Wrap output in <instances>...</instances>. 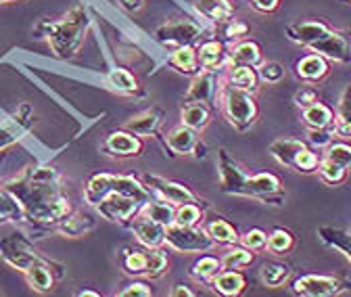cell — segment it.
Listing matches in <instances>:
<instances>
[{
	"instance_id": "29",
	"label": "cell",
	"mask_w": 351,
	"mask_h": 297,
	"mask_svg": "<svg viewBox=\"0 0 351 297\" xmlns=\"http://www.w3.org/2000/svg\"><path fill=\"white\" fill-rule=\"evenodd\" d=\"M318 239L330 247V249H337L339 253L351 262V230H345V228H337V226H320L316 230Z\"/></svg>"
},
{
	"instance_id": "55",
	"label": "cell",
	"mask_w": 351,
	"mask_h": 297,
	"mask_svg": "<svg viewBox=\"0 0 351 297\" xmlns=\"http://www.w3.org/2000/svg\"><path fill=\"white\" fill-rule=\"evenodd\" d=\"M77 295L80 297H99L101 293L99 291H90V289H82V291H77Z\"/></svg>"
},
{
	"instance_id": "39",
	"label": "cell",
	"mask_w": 351,
	"mask_h": 297,
	"mask_svg": "<svg viewBox=\"0 0 351 297\" xmlns=\"http://www.w3.org/2000/svg\"><path fill=\"white\" fill-rule=\"evenodd\" d=\"M29 123H32V119L21 117V115H17L13 121L0 123V151H5L11 145H15L29 130Z\"/></svg>"
},
{
	"instance_id": "44",
	"label": "cell",
	"mask_w": 351,
	"mask_h": 297,
	"mask_svg": "<svg viewBox=\"0 0 351 297\" xmlns=\"http://www.w3.org/2000/svg\"><path fill=\"white\" fill-rule=\"evenodd\" d=\"M203 222V207L201 203H180L176 205V222L182 226H199Z\"/></svg>"
},
{
	"instance_id": "23",
	"label": "cell",
	"mask_w": 351,
	"mask_h": 297,
	"mask_svg": "<svg viewBox=\"0 0 351 297\" xmlns=\"http://www.w3.org/2000/svg\"><path fill=\"white\" fill-rule=\"evenodd\" d=\"M307 149V145L299 139H276L270 143L268 151L270 155L285 167L289 169H295L297 167V159L299 155Z\"/></svg>"
},
{
	"instance_id": "10",
	"label": "cell",
	"mask_w": 351,
	"mask_h": 297,
	"mask_svg": "<svg viewBox=\"0 0 351 297\" xmlns=\"http://www.w3.org/2000/svg\"><path fill=\"white\" fill-rule=\"evenodd\" d=\"M143 182L151 189L155 199H163L171 205H180V203H203L199 195L184 182L178 180H169L157 174H145Z\"/></svg>"
},
{
	"instance_id": "25",
	"label": "cell",
	"mask_w": 351,
	"mask_h": 297,
	"mask_svg": "<svg viewBox=\"0 0 351 297\" xmlns=\"http://www.w3.org/2000/svg\"><path fill=\"white\" fill-rule=\"evenodd\" d=\"M261 63H263V53L255 40H241L228 51V67H234V65L259 67Z\"/></svg>"
},
{
	"instance_id": "35",
	"label": "cell",
	"mask_w": 351,
	"mask_h": 297,
	"mask_svg": "<svg viewBox=\"0 0 351 297\" xmlns=\"http://www.w3.org/2000/svg\"><path fill=\"white\" fill-rule=\"evenodd\" d=\"M107 78H109V82H111V86H113L117 93H121V95H128V97H138V95H143L141 84H138L136 75L132 73V71H128V69H123V67H113V69H109Z\"/></svg>"
},
{
	"instance_id": "21",
	"label": "cell",
	"mask_w": 351,
	"mask_h": 297,
	"mask_svg": "<svg viewBox=\"0 0 351 297\" xmlns=\"http://www.w3.org/2000/svg\"><path fill=\"white\" fill-rule=\"evenodd\" d=\"M128 228L134 233L136 241L145 247H165V226H161L141 214L130 222Z\"/></svg>"
},
{
	"instance_id": "22",
	"label": "cell",
	"mask_w": 351,
	"mask_h": 297,
	"mask_svg": "<svg viewBox=\"0 0 351 297\" xmlns=\"http://www.w3.org/2000/svg\"><path fill=\"white\" fill-rule=\"evenodd\" d=\"M330 71V61L318 53H310L301 57L297 63H295V73L299 80L307 82V84H316L320 80H324Z\"/></svg>"
},
{
	"instance_id": "33",
	"label": "cell",
	"mask_w": 351,
	"mask_h": 297,
	"mask_svg": "<svg viewBox=\"0 0 351 297\" xmlns=\"http://www.w3.org/2000/svg\"><path fill=\"white\" fill-rule=\"evenodd\" d=\"M141 216H145V218H149V220H153V222H157V224L167 228V226H171L176 222V205H171V203H167L163 199H155L153 197L149 203L143 205Z\"/></svg>"
},
{
	"instance_id": "49",
	"label": "cell",
	"mask_w": 351,
	"mask_h": 297,
	"mask_svg": "<svg viewBox=\"0 0 351 297\" xmlns=\"http://www.w3.org/2000/svg\"><path fill=\"white\" fill-rule=\"evenodd\" d=\"M119 297H151L153 295V289L149 283L145 281H132L130 285H125L119 293Z\"/></svg>"
},
{
	"instance_id": "18",
	"label": "cell",
	"mask_w": 351,
	"mask_h": 297,
	"mask_svg": "<svg viewBox=\"0 0 351 297\" xmlns=\"http://www.w3.org/2000/svg\"><path fill=\"white\" fill-rule=\"evenodd\" d=\"M151 264V247H123L119 253V266L128 276H145L149 274Z\"/></svg>"
},
{
	"instance_id": "5",
	"label": "cell",
	"mask_w": 351,
	"mask_h": 297,
	"mask_svg": "<svg viewBox=\"0 0 351 297\" xmlns=\"http://www.w3.org/2000/svg\"><path fill=\"white\" fill-rule=\"evenodd\" d=\"M217 105H219V111H222L224 117L228 119V123L239 132H247L259 117V107L255 103V95L234 88L226 80L222 84V88H219Z\"/></svg>"
},
{
	"instance_id": "48",
	"label": "cell",
	"mask_w": 351,
	"mask_h": 297,
	"mask_svg": "<svg viewBox=\"0 0 351 297\" xmlns=\"http://www.w3.org/2000/svg\"><path fill=\"white\" fill-rule=\"evenodd\" d=\"M257 73H259V80H263V82H268V84H278V82H282V78H285V67L280 65V63H276V61H263L259 67H257Z\"/></svg>"
},
{
	"instance_id": "28",
	"label": "cell",
	"mask_w": 351,
	"mask_h": 297,
	"mask_svg": "<svg viewBox=\"0 0 351 297\" xmlns=\"http://www.w3.org/2000/svg\"><path fill=\"white\" fill-rule=\"evenodd\" d=\"M211 287L224 297H239L247 289V278L241 270H222L211 281Z\"/></svg>"
},
{
	"instance_id": "41",
	"label": "cell",
	"mask_w": 351,
	"mask_h": 297,
	"mask_svg": "<svg viewBox=\"0 0 351 297\" xmlns=\"http://www.w3.org/2000/svg\"><path fill=\"white\" fill-rule=\"evenodd\" d=\"M222 270H224V268H222V262H219V258H215V256H201V258L193 264L191 276H193L195 281L207 285V283H211Z\"/></svg>"
},
{
	"instance_id": "2",
	"label": "cell",
	"mask_w": 351,
	"mask_h": 297,
	"mask_svg": "<svg viewBox=\"0 0 351 297\" xmlns=\"http://www.w3.org/2000/svg\"><path fill=\"white\" fill-rule=\"evenodd\" d=\"M217 169H219V189L226 195L255 199L266 205H282L287 193L282 191L280 178L272 172L247 174L245 167L232 159L226 149L217 151Z\"/></svg>"
},
{
	"instance_id": "4",
	"label": "cell",
	"mask_w": 351,
	"mask_h": 297,
	"mask_svg": "<svg viewBox=\"0 0 351 297\" xmlns=\"http://www.w3.org/2000/svg\"><path fill=\"white\" fill-rule=\"evenodd\" d=\"M111 193H121V195H128V197H134L143 205L153 199L151 189L143 180H138L136 176L95 174V176H90V180H88L86 187H84V201L90 207H97Z\"/></svg>"
},
{
	"instance_id": "38",
	"label": "cell",
	"mask_w": 351,
	"mask_h": 297,
	"mask_svg": "<svg viewBox=\"0 0 351 297\" xmlns=\"http://www.w3.org/2000/svg\"><path fill=\"white\" fill-rule=\"evenodd\" d=\"M291 266L285 264V262H266L261 268H259V278L263 283V287L268 289H280L289 276H291Z\"/></svg>"
},
{
	"instance_id": "1",
	"label": "cell",
	"mask_w": 351,
	"mask_h": 297,
	"mask_svg": "<svg viewBox=\"0 0 351 297\" xmlns=\"http://www.w3.org/2000/svg\"><path fill=\"white\" fill-rule=\"evenodd\" d=\"M21 205L23 222L34 230H55L73 207L65 193V180L57 167L29 165L3 185Z\"/></svg>"
},
{
	"instance_id": "27",
	"label": "cell",
	"mask_w": 351,
	"mask_h": 297,
	"mask_svg": "<svg viewBox=\"0 0 351 297\" xmlns=\"http://www.w3.org/2000/svg\"><path fill=\"white\" fill-rule=\"evenodd\" d=\"M97 226V220L93 214H86V211H71L67 218H63L59 224H57V233H61L63 237H71V239H77V237H84L90 230H95Z\"/></svg>"
},
{
	"instance_id": "37",
	"label": "cell",
	"mask_w": 351,
	"mask_h": 297,
	"mask_svg": "<svg viewBox=\"0 0 351 297\" xmlns=\"http://www.w3.org/2000/svg\"><path fill=\"white\" fill-rule=\"evenodd\" d=\"M253 260H255V251L247 249L245 245H228V249L219 258L224 270H243L251 266Z\"/></svg>"
},
{
	"instance_id": "3",
	"label": "cell",
	"mask_w": 351,
	"mask_h": 297,
	"mask_svg": "<svg viewBox=\"0 0 351 297\" xmlns=\"http://www.w3.org/2000/svg\"><path fill=\"white\" fill-rule=\"evenodd\" d=\"M88 27H90V17H88V11L82 5L71 7L69 13H65L63 19L59 21H44L38 25V32H42L47 36V42L51 51L55 53V57L59 59H71L88 34Z\"/></svg>"
},
{
	"instance_id": "43",
	"label": "cell",
	"mask_w": 351,
	"mask_h": 297,
	"mask_svg": "<svg viewBox=\"0 0 351 297\" xmlns=\"http://www.w3.org/2000/svg\"><path fill=\"white\" fill-rule=\"evenodd\" d=\"M293 247H295V237H293L291 230H287V228H274L268 235L266 249L270 253H274V256H285V253H289Z\"/></svg>"
},
{
	"instance_id": "7",
	"label": "cell",
	"mask_w": 351,
	"mask_h": 297,
	"mask_svg": "<svg viewBox=\"0 0 351 297\" xmlns=\"http://www.w3.org/2000/svg\"><path fill=\"white\" fill-rule=\"evenodd\" d=\"M165 245L180 253H207L217 243L207 235L205 226H182L171 224L165 228Z\"/></svg>"
},
{
	"instance_id": "20",
	"label": "cell",
	"mask_w": 351,
	"mask_h": 297,
	"mask_svg": "<svg viewBox=\"0 0 351 297\" xmlns=\"http://www.w3.org/2000/svg\"><path fill=\"white\" fill-rule=\"evenodd\" d=\"M163 121H165V111L161 107H149L143 113L130 117L125 121V128L138 136H157Z\"/></svg>"
},
{
	"instance_id": "6",
	"label": "cell",
	"mask_w": 351,
	"mask_h": 297,
	"mask_svg": "<svg viewBox=\"0 0 351 297\" xmlns=\"http://www.w3.org/2000/svg\"><path fill=\"white\" fill-rule=\"evenodd\" d=\"M0 258H3L11 268L19 270L21 274H25L34 264L47 260L34 247L32 239H27L23 233H15V235L0 239Z\"/></svg>"
},
{
	"instance_id": "51",
	"label": "cell",
	"mask_w": 351,
	"mask_h": 297,
	"mask_svg": "<svg viewBox=\"0 0 351 297\" xmlns=\"http://www.w3.org/2000/svg\"><path fill=\"white\" fill-rule=\"evenodd\" d=\"M335 141V130L332 128H310V143L314 147H328Z\"/></svg>"
},
{
	"instance_id": "11",
	"label": "cell",
	"mask_w": 351,
	"mask_h": 297,
	"mask_svg": "<svg viewBox=\"0 0 351 297\" xmlns=\"http://www.w3.org/2000/svg\"><path fill=\"white\" fill-rule=\"evenodd\" d=\"M293 293L301 297H335L347 291V285L337 276L326 274H303L293 281Z\"/></svg>"
},
{
	"instance_id": "15",
	"label": "cell",
	"mask_w": 351,
	"mask_h": 297,
	"mask_svg": "<svg viewBox=\"0 0 351 297\" xmlns=\"http://www.w3.org/2000/svg\"><path fill=\"white\" fill-rule=\"evenodd\" d=\"M285 32H287V38L295 42V45L312 49L316 42H320L324 36L332 32V25L324 19H303V21H295L287 25Z\"/></svg>"
},
{
	"instance_id": "52",
	"label": "cell",
	"mask_w": 351,
	"mask_h": 297,
	"mask_svg": "<svg viewBox=\"0 0 351 297\" xmlns=\"http://www.w3.org/2000/svg\"><path fill=\"white\" fill-rule=\"evenodd\" d=\"M257 13H274L280 7V0H249Z\"/></svg>"
},
{
	"instance_id": "30",
	"label": "cell",
	"mask_w": 351,
	"mask_h": 297,
	"mask_svg": "<svg viewBox=\"0 0 351 297\" xmlns=\"http://www.w3.org/2000/svg\"><path fill=\"white\" fill-rule=\"evenodd\" d=\"M335 139L351 141V84L343 91L337 113H335Z\"/></svg>"
},
{
	"instance_id": "45",
	"label": "cell",
	"mask_w": 351,
	"mask_h": 297,
	"mask_svg": "<svg viewBox=\"0 0 351 297\" xmlns=\"http://www.w3.org/2000/svg\"><path fill=\"white\" fill-rule=\"evenodd\" d=\"M347 172H349V169H345V167H341V165H337V163H332V161H328L324 157H322V161L318 165V176L328 187L343 185L347 180Z\"/></svg>"
},
{
	"instance_id": "32",
	"label": "cell",
	"mask_w": 351,
	"mask_h": 297,
	"mask_svg": "<svg viewBox=\"0 0 351 297\" xmlns=\"http://www.w3.org/2000/svg\"><path fill=\"white\" fill-rule=\"evenodd\" d=\"M301 115L307 128H332L335 126V109L320 101L301 109Z\"/></svg>"
},
{
	"instance_id": "46",
	"label": "cell",
	"mask_w": 351,
	"mask_h": 297,
	"mask_svg": "<svg viewBox=\"0 0 351 297\" xmlns=\"http://www.w3.org/2000/svg\"><path fill=\"white\" fill-rule=\"evenodd\" d=\"M324 159L345 167V169H351V145L345 143V141H339V143H330L326 149H324Z\"/></svg>"
},
{
	"instance_id": "16",
	"label": "cell",
	"mask_w": 351,
	"mask_h": 297,
	"mask_svg": "<svg viewBox=\"0 0 351 297\" xmlns=\"http://www.w3.org/2000/svg\"><path fill=\"white\" fill-rule=\"evenodd\" d=\"M310 51L326 57L328 61L351 63V45H349V40L341 32H337V29H332L328 36H324L320 42H316V45Z\"/></svg>"
},
{
	"instance_id": "54",
	"label": "cell",
	"mask_w": 351,
	"mask_h": 297,
	"mask_svg": "<svg viewBox=\"0 0 351 297\" xmlns=\"http://www.w3.org/2000/svg\"><path fill=\"white\" fill-rule=\"evenodd\" d=\"M121 7H125L128 11H138L143 7V0H119Z\"/></svg>"
},
{
	"instance_id": "9",
	"label": "cell",
	"mask_w": 351,
	"mask_h": 297,
	"mask_svg": "<svg viewBox=\"0 0 351 297\" xmlns=\"http://www.w3.org/2000/svg\"><path fill=\"white\" fill-rule=\"evenodd\" d=\"M141 209H143L141 201H136L134 197L121 195V193H111L97 205L101 218L113 224H121V226H130V222L141 214Z\"/></svg>"
},
{
	"instance_id": "13",
	"label": "cell",
	"mask_w": 351,
	"mask_h": 297,
	"mask_svg": "<svg viewBox=\"0 0 351 297\" xmlns=\"http://www.w3.org/2000/svg\"><path fill=\"white\" fill-rule=\"evenodd\" d=\"M63 274H65V266L47 258V260L34 264L23 276L32 291H36L40 295H49V293H53L55 285L63 278Z\"/></svg>"
},
{
	"instance_id": "50",
	"label": "cell",
	"mask_w": 351,
	"mask_h": 297,
	"mask_svg": "<svg viewBox=\"0 0 351 297\" xmlns=\"http://www.w3.org/2000/svg\"><path fill=\"white\" fill-rule=\"evenodd\" d=\"M318 101V91L314 86H301L295 97H293V103L299 107V109H305V107H310Z\"/></svg>"
},
{
	"instance_id": "42",
	"label": "cell",
	"mask_w": 351,
	"mask_h": 297,
	"mask_svg": "<svg viewBox=\"0 0 351 297\" xmlns=\"http://www.w3.org/2000/svg\"><path fill=\"white\" fill-rule=\"evenodd\" d=\"M5 222H23V209L5 187H0V224Z\"/></svg>"
},
{
	"instance_id": "19",
	"label": "cell",
	"mask_w": 351,
	"mask_h": 297,
	"mask_svg": "<svg viewBox=\"0 0 351 297\" xmlns=\"http://www.w3.org/2000/svg\"><path fill=\"white\" fill-rule=\"evenodd\" d=\"M165 145L173 155H193L195 151L203 149L201 141H199V132L189 128V126L180 123L171 128L165 136Z\"/></svg>"
},
{
	"instance_id": "8",
	"label": "cell",
	"mask_w": 351,
	"mask_h": 297,
	"mask_svg": "<svg viewBox=\"0 0 351 297\" xmlns=\"http://www.w3.org/2000/svg\"><path fill=\"white\" fill-rule=\"evenodd\" d=\"M201 36H203V25H199L191 17L167 21L155 29V40L163 49H169V51L178 47H186V45H197Z\"/></svg>"
},
{
	"instance_id": "36",
	"label": "cell",
	"mask_w": 351,
	"mask_h": 297,
	"mask_svg": "<svg viewBox=\"0 0 351 297\" xmlns=\"http://www.w3.org/2000/svg\"><path fill=\"white\" fill-rule=\"evenodd\" d=\"M205 230L207 235L217 243V245H237L241 241V235L239 230L226 220V218H213L205 224Z\"/></svg>"
},
{
	"instance_id": "14",
	"label": "cell",
	"mask_w": 351,
	"mask_h": 297,
	"mask_svg": "<svg viewBox=\"0 0 351 297\" xmlns=\"http://www.w3.org/2000/svg\"><path fill=\"white\" fill-rule=\"evenodd\" d=\"M103 153L109 157H117V159H132V157H141L145 151V143L138 134L130 132L128 128L123 130H115L111 132L105 143H103Z\"/></svg>"
},
{
	"instance_id": "12",
	"label": "cell",
	"mask_w": 351,
	"mask_h": 297,
	"mask_svg": "<svg viewBox=\"0 0 351 297\" xmlns=\"http://www.w3.org/2000/svg\"><path fill=\"white\" fill-rule=\"evenodd\" d=\"M222 78L219 71H209L201 69L199 73L193 75L191 86L184 95V103H207V105H217L219 88H222Z\"/></svg>"
},
{
	"instance_id": "53",
	"label": "cell",
	"mask_w": 351,
	"mask_h": 297,
	"mask_svg": "<svg viewBox=\"0 0 351 297\" xmlns=\"http://www.w3.org/2000/svg\"><path fill=\"white\" fill-rule=\"evenodd\" d=\"M197 291H193L189 285L184 283H176L171 289H169V297H195Z\"/></svg>"
},
{
	"instance_id": "31",
	"label": "cell",
	"mask_w": 351,
	"mask_h": 297,
	"mask_svg": "<svg viewBox=\"0 0 351 297\" xmlns=\"http://www.w3.org/2000/svg\"><path fill=\"white\" fill-rule=\"evenodd\" d=\"M211 121V109L207 103H184L180 111V123L189 128L203 132Z\"/></svg>"
},
{
	"instance_id": "26",
	"label": "cell",
	"mask_w": 351,
	"mask_h": 297,
	"mask_svg": "<svg viewBox=\"0 0 351 297\" xmlns=\"http://www.w3.org/2000/svg\"><path fill=\"white\" fill-rule=\"evenodd\" d=\"M167 65L171 69H176L178 73L184 75H195L201 71V63H199V53L195 45H186V47H178L173 49L167 55Z\"/></svg>"
},
{
	"instance_id": "40",
	"label": "cell",
	"mask_w": 351,
	"mask_h": 297,
	"mask_svg": "<svg viewBox=\"0 0 351 297\" xmlns=\"http://www.w3.org/2000/svg\"><path fill=\"white\" fill-rule=\"evenodd\" d=\"M249 32H251L249 23H245L243 19H237V17H230V19L215 25V38L219 36V40L226 42V45H237V42H241Z\"/></svg>"
},
{
	"instance_id": "56",
	"label": "cell",
	"mask_w": 351,
	"mask_h": 297,
	"mask_svg": "<svg viewBox=\"0 0 351 297\" xmlns=\"http://www.w3.org/2000/svg\"><path fill=\"white\" fill-rule=\"evenodd\" d=\"M9 3H15V0H0V5H9Z\"/></svg>"
},
{
	"instance_id": "47",
	"label": "cell",
	"mask_w": 351,
	"mask_h": 297,
	"mask_svg": "<svg viewBox=\"0 0 351 297\" xmlns=\"http://www.w3.org/2000/svg\"><path fill=\"white\" fill-rule=\"evenodd\" d=\"M241 245H245L251 251H261L268 245V233H263L261 228H249L247 233L241 235Z\"/></svg>"
},
{
	"instance_id": "24",
	"label": "cell",
	"mask_w": 351,
	"mask_h": 297,
	"mask_svg": "<svg viewBox=\"0 0 351 297\" xmlns=\"http://www.w3.org/2000/svg\"><path fill=\"white\" fill-rule=\"evenodd\" d=\"M193 7L201 19H207L209 23H215V25L234 17L232 0H195Z\"/></svg>"
},
{
	"instance_id": "17",
	"label": "cell",
	"mask_w": 351,
	"mask_h": 297,
	"mask_svg": "<svg viewBox=\"0 0 351 297\" xmlns=\"http://www.w3.org/2000/svg\"><path fill=\"white\" fill-rule=\"evenodd\" d=\"M197 53H199L201 69H209V71L228 69V49H226V42H222L219 38L203 40L197 47Z\"/></svg>"
},
{
	"instance_id": "34",
	"label": "cell",
	"mask_w": 351,
	"mask_h": 297,
	"mask_svg": "<svg viewBox=\"0 0 351 297\" xmlns=\"http://www.w3.org/2000/svg\"><path fill=\"white\" fill-rule=\"evenodd\" d=\"M228 84H232L234 88L247 91V93H257L259 91V73L257 67H249V65H234L228 67Z\"/></svg>"
},
{
	"instance_id": "57",
	"label": "cell",
	"mask_w": 351,
	"mask_h": 297,
	"mask_svg": "<svg viewBox=\"0 0 351 297\" xmlns=\"http://www.w3.org/2000/svg\"><path fill=\"white\" fill-rule=\"evenodd\" d=\"M341 3H345V5H351V0H341Z\"/></svg>"
}]
</instances>
